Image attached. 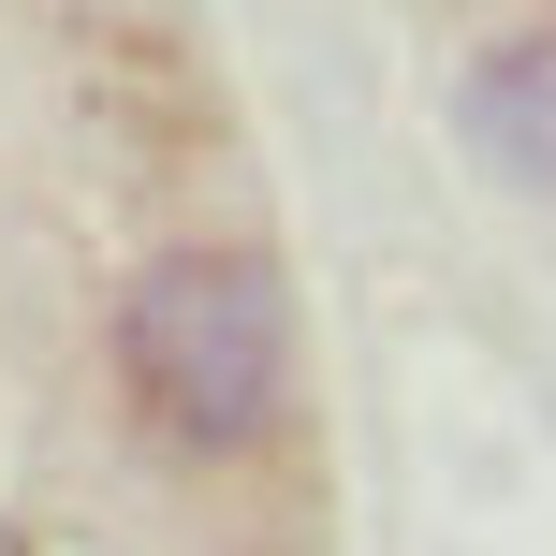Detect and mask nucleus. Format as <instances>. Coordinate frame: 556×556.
<instances>
[{"mask_svg":"<svg viewBox=\"0 0 556 556\" xmlns=\"http://www.w3.org/2000/svg\"><path fill=\"white\" fill-rule=\"evenodd\" d=\"M117 381L147 395V425L191 454H235L264 440L278 381H293V323H278V278L264 264H220V250H176L132 278L117 307Z\"/></svg>","mask_w":556,"mask_h":556,"instance_id":"f257e3e1","label":"nucleus"},{"mask_svg":"<svg viewBox=\"0 0 556 556\" xmlns=\"http://www.w3.org/2000/svg\"><path fill=\"white\" fill-rule=\"evenodd\" d=\"M454 132L513 176V191H556V45H498L454 103Z\"/></svg>","mask_w":556,"mask_h":556,"instance_id":"f03ea898","label":"nucleus"}]
</instances>
